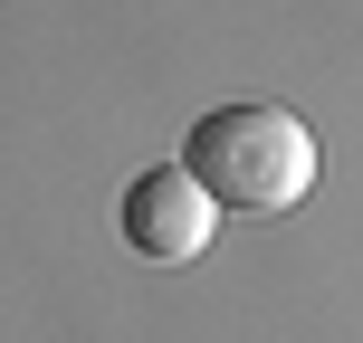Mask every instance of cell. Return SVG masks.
Here are the masks:
<instances>
[{
  "label": "cell",
  "instance_id": "obj_1",
  "mask_svg": "<svg viewBox=\"0 0 363 343\" xmlns=\"http://www.w3.org/2000/svg\"><path fill=\"white\" fill-rule=\"evenodd\" d=\"M182 172L220 210H296L315 191V134L287 105H211L182 134Z\"/></svg>",
  "mask_w": 363,
  "mask_h": 343
},
{
  "label": "cell",
  "instance_id": "obj_2",
  "mask_svg": "<svg viewBox=\"0 0 363 343\" xmlns=\"http://www.w3.org/2000/svg\"><path fill=\"white\" fill-rule=\"evenodd\" d=\"M125 248L134 257H153V267H191L201 248H211V229H220V200L201 191L182 163H153V172H134L125 181Z\"/></svg>",
  "mask_w": 363,
  "mask_h": 343
}]
</instances>
